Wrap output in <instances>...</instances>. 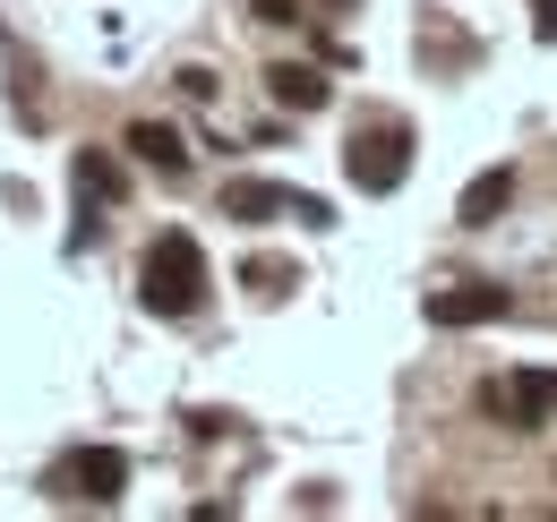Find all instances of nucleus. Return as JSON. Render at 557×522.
I'll return each instance as SVG.
<instances>
[{"label":"nucleus","mask_w":557,"mask_h":522,"mask_svg":"<svg viewBox=\"0 0 557 522\" xmlns=\"http://www.w3.org/2000/svg\"><path fill=\"white\" fill-rule=\"evenodd\" d=\"M138 300L154 318H198L207 309V249L189 232H154L138 258Z\"/></svg>","instance_id":"f257e3e1"},{"label":"nucleus","mask_w":557,"mask_h":522,"mask_svg":"<svg viewBox=\"0 0 557 522\" xmlns=\"http://www.w3.org/2000/svg\"><path fill=\"white\" fill-rule=\"evenodd\" d=\"M344 172H351V189H369V197L404 189V172H412V129H404V121H360L351 146H344Z\"/></svg>","instance_id":"f03ea898"},{"label":"nucleus","mask_w":557,"mask_h":522,"mask_svg":"<svg viewBox=\"0 0 557 522\" xmlns=\"http://www.w3.org/2000/svg\"><path fill=\"white\" fill-rule=\"evenodd\" d=\"M44 488L61 497V506H121V488H129V455H112V446H77L44 471Z\"/></svg>","instance_id":"7ed1b4c3"},{"label":"nucleus","mask_w":557,"mask_h":522,"mask_svg":"<svg viewBox=\"0 0 557 522\" xmlns=\"http://www.w3.org/2000/svg\"><path fill=\"white\" fill-rule=\"evenodd\" d=\"M481 411L497 428H515V437H541L557 411V377L549 369H515V377H488L481 386Z\"/></svg>","instance_id":"20e7f679"},{"label":"nucleus","mask_w":557,"mask_h":522,"mask_svg":"<svg viewBox=\"0 0 557 522\" xmlns=\"http://www.w3.org/2000/svg\"><path fill=\"white\" fill-rule=\"evenodd\" d=\"M223 214H232V223H275V214H300V223H335V206H326V197L275 189V181H232V189H223Z\"/></svg>","instance_id":"39448f33"},{"label":"nucleus","mask_w":557,"mask_h":522,"mask_svg":"<svg viewBox=\"0 0 557 522\" xmlns=\"http://www.w3.org/2000/svg\"><path fill=\"white\" fill-rule=\"evenodd\" d=\"M497 318H515L506 283H446V291H429V326H497Z\"/></svg>","instance_id":"423d86ee"},{"label":"nucleus","mask_w":557,"mask_h":522,"mask_svg":"<svg viewBox=\"0 0 557 522\" xmlns=\"http://www.w3.org/2000/svg\"><path fill=\"white\" fill-rule=\"evenodd\" d=\"M506 206H515V163H488V172H472V189H463V206H455V223H463V232H488Z\"/></svg>","instance_id":"0eeeda50"},{"label":"nucleus","mask_w":557,"mask_h":522,"mask_svg":"<svg viewBox=\"0 0 557 522\" xmlns=\"http://www.w3.org/2000/svg\"><path fill=\"white\" fill-rule=\"evenodd\" d=\"M267 95H275L283 112H326V103H335V86H326V77H318L309 61H283V69H267Z\"/></svg>","instance_id":"6e6552de"},{"label":"nucleus","mask_w":557,"mask_h":522,"mask_svg":"<svg viewBox=\"0 0 557 522\" xmlns=\"http://www.w3.org/2000/svg\"><path fill=\"white\" fill-rule=\"evenodd\" d=\"M77 197H86V206H121V189H129V181H121V163H112V154H103V146H77Z\"/></svg>","instance_id":"1a4fd4ad"},{"label":"nucleus","mask_w":557,"mask_h":522,"mask_svg":"<svg viewBox=\"0 0 557 522\" xmlns=\"http://www.w3.org/2000/svg\"><path fill=\"white\" fill-rule=\"evenodd\" d=\"M129 154L154 163V172H189V146H181V129H163V121H129Z\"/></svg>","instance_id":"9d476101"},{"label":"nucleus","mask_w":557,"mask_h":522,"mask_svg":"<svg viewBox=\"0 0 557 522\" xmlns=\"http://www.w3.org/2000/svg\"><path fill=\"white\" fill-rule=\"evenodd\" d=\"M249 283H258V291H267V300H275L283 283H292V265H275V258H258V265H249Z\"/></svg>","instance_id":"9b49d317"},{"label":"nucleus","mask_w":557,"mask_h":522,"mask_svg":"<svg viewBox=\"0 0 557 522\" xmlns=\"http://www.w3.org/2000/svg\"><path fill=\"white\" fill-rule=\"evenodd\" d=\"M249 9H258L267 26H292V17H300V0H249Z\"/></svg>","instance_id":"f8f14e48"},{"label":"nucleus","mask_w":557,"mask_h":522,"mask_svg":"<svg viewBox=\"0 0 557 522\" xmlns=\"http://www.w3.org/2000/svg\"><path fill=\"white\" fill-rule=\"evenodd\" d=\"M532 26H541V35L557 44V0H532Z\"/></svg>","instance_id":"ddd939ff"}]
</instances>
